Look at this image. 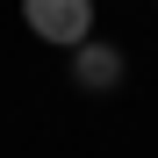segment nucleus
Instances as JSON below:
<instances>
[{"label":"nucleus","instance_id":"f03ea898","mask_svg":"<svg viewBox=\"0 0 158 158\" xmlns=\"http://www.w3.org/2000/svg\"><path fill=\"white\" fill-rule=\"evenodd\" d=\"M122 72H129V65H122L115 43H94V36H86V43L72 50V86H79V94H115Z\"/></svg>","mask_w":158,"mask_h":158},{"label":"nucleus","instance_id":"f257e3e1","mask_svg":"<svg viewBox=\"0 0 158 158\" xmlns=\"http://www.w3.org/2000/svg\"><path fill=\"white\" fill-rule=\"evenodd\" d=\"M22 22H29L43 43L79 50V43L94 36V0H22Z\"/></svg>","mask_w":158,"mask_h":158}]
</instances>
